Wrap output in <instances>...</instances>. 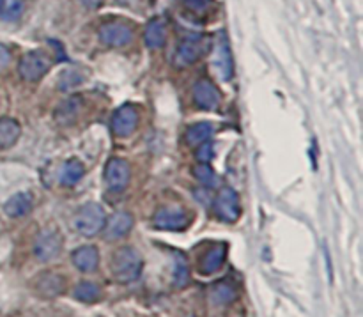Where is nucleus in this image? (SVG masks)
<instances>
[{
  "instance_id": "nucleus-1",
  "label": "nucleus",
  "mask_w": 363,
  "mask_h": 317,
  "mask_svg": "<svg viewBox=\"0 0 363 317\" xmlns=\"http://www.w3.org/2000/svg\"><path fill=\"white\" fill-rule=\"evenodd\" d=\"M144 261L133 247H121L113 252L110 269L117 282L131 284L140 279Z\"/></svg>"
},
{
  "instance_id": "nucleus-28",
  "label": "nucleus",
  "mask_w": 363,
  "mask_h": 317,
  "mask_svg": "<svg viewBox=\"0 0 363 317\" xmlns=\"http://www.w3.org/2000/svg\"><path fill=\"white\" fill-rule=\"evenodd\" d=\"M84 82V77H80V73H77L74 69L64 71L62 77L59 80V87L60 91H69V89H74L78 84Z\"/></svg>"
},
{
  "instance_id": "nucleus-11",
  "label": "nucleus",
  "mask_w": 363,
  "mask_h": 317,
  "mask_svg": "<svg viewBox=\"0 0 363 317\" xmlns=\"http://www.w3.org/2000/svg\"><path fill=\"white\" fill-rule=\"evenodd\" d=\"M138 126V110L137 106L126 103L119 106L112 116V131L116 137L128 138L135 133Z\"/></svg>"
},
{
  "instance_id": "nucleus-24",
  "label": "nucleus",
  "mask_w": 363,
  "mask_h": 317,
  "mask_svg": "<svg viewBox=\"0 0 363 317\" xmlns=\"http://www.w3.org/2000/svg\"><path fill=\"white\" fill-rule=\"evenodd\" d=\"M74 300L84 301V304H94L101 298V289H99L98 284L89 282V280H84V282H78L77 287L73 291Z\"/></svg>"
},
{
  "instance_id": "nucleus-22",
  "label": "nucleus",
  "mask_w": 363,
  "mask_h": 317,
  "mask_svg": "<svg viewBox=\"0 0 363 317\" xmlns=\"http://www.w3.org/2000/svg\"><path fill=\"white\" fill-rule=\"evenodd\" d=\"M84 174H85L84 163L78 162V160L74 158L67 160V162L62 165V169H60V177H59L60 184H64V187H74V184L84 177Z\"/></svg>"
},
{
  "instance_id": "nucleus-6",
  "label": "nucleus",
  "mask_w": 363,
  "mask_h": 317,
  "mask_svg": "<svg viewBox=\"0 0 363 317\" xmlns=\"http://www.w3.org/2000/svg\"><path fill=\"white\" fill-rule=\"evenodd\" d=\"M106 188L112 194H121L128 188L131 181V167L124 158H110L105 165L103 174Z\"/></svg>"
},
{
  "instance_id": "nucleus-5",
  "label": "nucleus",
  "mask_w": 363,
  "mask_h": 317,
  "mask_svg": "<svg viewBox=\"0 0 363 317\" xmlns=\"http://www.w3.org/2000/svg\"><path fill=\"white\" fill-rule=\"evenodd\" d=\"M213 67L222 82H229L234 77L233 52H230L229 39L223 30H220L216 35L215 50H213Z\"/></svg>"
},
{
  "instance_id": "nucleus-15",
  "label": "nucleus",
  "mask_w": 363,
  "mask_h": 317,
  "mask_svg": "<svg viewBox=\"0 0 363 317\" xmlns=\"http://www.w3.org/2000/svg\"><path fill=\"white\" fill-rule=\"evenodd\" d=\"M74 268L82 273H94L99 266V252L92 245H84L71 254Z\"/></svg>"
},
{
  "instance_id": "nucleus-27",
  "label": "nucleus",
  "mask_w": 363,
  "mask_h": 317,
  "mask_svg": "<svg viewBox=\"0 0 363 317\" xmlns=\"http://www.w3.org/2000/svg\"><path fill=\"white\" fill-rule=\"evenodd\" d=\"M23 13V0H4V7L0 16L7 21H14Z\"/></svg>"
},
{
  "instance_id": "nucleus-3",
  "label": "nucleus",
  "mask_w": 363,
  "mask_h": 317,
  "mask_svg": "<svg viewBox=\"0 0 363 317\" xmlns=\"http://www.w3.org/2000/svg\"><path fill=\"white\" fill-rule=\"evenodd\" d=\"M52 67V57L43 50H32L21 57L18 64V73L25 82H38Z\"/></svg>"
},
{
  "instance_id": "nucleus-10",
  "label": "nucleus",
  "mask_w": 363,
  "mask_h": 317,
  "mask_svg": "<svg viewBox=\"0 0 363 317\" xmlns=\"http://www.w3.org/2000/svg\"><path fill=\"white\" fill-rule=\"evenodd\" d=\"M133 39V27L126 21H106L99 28V41L106 46H126Z\"/></svg>"
},
{
  "instance_id": "nucleus-20",
  "label": "nucleus",
  "mask_w": 363,
  "mask_h": 317,
  "mask_svg": "<svg viewBox=\"0 0 363 317\" xmlns=\"http://www.w3.org/2000/svg\"><path fill=\"white\" fill-rule=\"evenodd\" d=\"M236 287H234V284L227 282V280L216 282L215 286L211 287V291H209V298H211L213 305H216V307H227V305H230L236 300Z\"/></svg>"
},
{
  "instance_id": "nucleus-25",
  "label": "nucleus",
  "mask_w": 363,
  "mask_h": 317,
  "mask_svg": "<svg viewBox=\"0 0 363 317\" xmlns=\"http://www.w3.org/2000/svg\"><path fill=\"white\" fill-rule=\"evenodd\" d=\"M190 280V266H188L186 259L183 254L176 255L174 259V272H172V282L176 287H184Z\"/></svg>"
},
{
  "instance_id": "nucleus-14",
  "label": "nucleus",
  "mask_w": 363,
  "mask_h": 317,
  "mask_svg": "<svg viewBox=\"0 0 363 317\" xmlns=\"http://www.w3.org/2000/svg\"><path fill=\"white\" fill-rule=\"evenodd\" d=\"M133 229V216L126 211H119L108 218L103 230H105L106 240H123Z\"/></svg>"
},
{
  "instance_id": "nucleus-33",
  "label": "nucleus",
  "mask_w": 363,
  "mask_h": 317,
  "mask_svg": "<svg viewBox=\"0 0 363 317\" xmlns=\"http://www.w3.org/2000/svg\"><path fill=\"white\" fill-rule=\"evenodd\" d=\"M2 7H4V0H0V11H2Z\"/></svg>"
},
{
  "instance_id": "nucleus-19",
  "label": "nucleus",
  "mask_w": 363,
  "mask_h": 317,
  "mask_svg": "<svg viewBox=\"0 0 363 317\" xmlns=\"http://www.w3.org/2000/svg\"><path fill=\"white\" fill-rule=\"evenodd\" d=\"M80 109H82V98H78V96L67 98L66 101H62L59 106H57L55 121L59 124L67 126V124L77 121V117L80 116Z\"/></svg>"
},
{
  "instance_id": "nucleus-31",
  "label": "nucleus",
  "mask_w": 363,
  "mask_h": 317,
  "mask_svg": "<svg viewBox=\"0 0 363 317\" xmlns=\"http://www.w3.org/2000/svg\"><path fill=\"white\" fill-rule=\"evenodd\" d=\"M9 62H11L9 48H7V46H4V45H0V71L6 69V67L9 66Z\"/></svg>"
},
{
  "instance_id": "nucleus-13",
  "label": "nucleus",
  "mask_w": 363,
  "mask_h": 317,
  "mask_svg": "<svg viewBox=\"0 0 363 317\" xmlns=\"http://www.w3.org/2000/svg\"><path fill=\"white\" fill-rule=\"evenodd\" d=\"M64 289H66V277H62L60 273L46 272L34 280L35 294L45 300H53V298L60 296Z\"/></svg>"
},
{
  "instance_id": "nucleus-16",
  "label": "nucleus",
  "mask_w": 363,
  "mask_h": 317,
  "mask_svg": "<svg viewBox=\"0 0 363 317\" xmlns=\"http://www.w3.org/2000/svg\"><path fill=\"white\" fill-rule=\"evenodd\" d=\"M227 257V247L223 243L213 245L209 250H206V254L201 257V273L204 275H211V273H216L223 266Z\"/></svg>"
},
{
  "instance_id": "nucleus-23",
  "label": "nucleus",
  "mask_w": 363,
  "mask_h": 317,
  "mask_svg": "<svg viewBox=\"0 0 363 317\" xmlns=\"http://www.w3.org/2000/svg\"><path fill=\"white\" fill-rule=\"evenodd\" d=\"M215 135V126L211 123H195L186 130V142L190 145H201Z\"/></svg>"
},
{
  "instance_id": "nucleus-8",
  "label": "nucleus",
  "mask_w": 363,
  "mask_h": 317,
  "mask_svg": "<svg viewBox=\"0 0 363 317\" xmlns=\"http://www.w3.org/2000/svg\"><path fill=\"white\" fill-rule=\"evenodd\" d=\"M213 208H215V215L218 216L222 222L234 223L240 218V195L233 190L230 187H223L222 190L216 194L215 202H213Z\"/></svg>"
},
{
  "instance_id": "nucleus-7",
  "label": "nucleus",
  "mask_w": 363,
  "mask_h": 317,
  "mask_svg": "<svg viewBox=\"0 0 363 317\" xmlns=\"http://www.w3.org/2000/svg\"><path fill=\"white\" fill-rule=\"evenodd\" d=\"M62 252V236L55 229H45L34 241V255L38 261L50 262Z\"/></svg>"
},
{
  "instance_id": "nucleus-18",
  "label": "nucleus",
  "mask_w": 363,
  "mask_h": 317,
  "mask_svg": "<svg viewBox=\"0 0 363 317\" xmlns=\"http://www.w3.org/2000/svg\"><path fill=\"white\" fill-rule=\"evenodd\" d=\"M34 208V202H32V197L25 191H20V194H14L13 197H9V201L4 204V211L9 218H23Z\"/></svg>"
},
{
  "instance_id": "nucleus-29",
  "label": "nucleus",
  "mask_w": 363,
  "mask_h": 317,
  "mask_svg": "<svg viewBox=\"0 0 363 317\" xmlns=\"http://www.w3.org/2000/svg\"><path fill=\"white\" fill-rule=\"evenodd\" d=\"M197 158L201 163H209L215 158V148H213L211 142H204V144L199 145L197 149Z\"/></svg>"
},
{
  "instance_id": "nucleus-26",
  "label": "nucleus",
  "mask_w": 363,
  "mask_h": 317,
  "mask_svg": "<svg viewBox=\"0 0 363 317\" xmlns=\"http://www.w3.org/2000/svg\"><path fill=\"white\" fill-rule=\"evenodd\" d=\"M194 176L199 183L204 184L206 188H211L216 184V174L209 163H199L194 169Z\"/></svg>"
},
{
  "instance_id": "nucleus-12",
  "label": "nucleus",
  "mask_w": 363,
  "mask_h": 317,
  "mask_svg": "<svg viewBox=\"0 0 363 317\" xmlns=\"http://www.w3.org/2000/svg\"><path fill=\"white\" fill-rule=\"evenodd\" d=\"M194 101L202 110H216L222 103V92L208 78H202L194 85Z\"/></svg>"
},
{
  "instance_id": "nucleus-32",
  "label": "nucleus",
  "mask_w": 363,
  "mask_h": 317,
  "mask_svg": "<svg viewBox=\"0 0 363 317\" xmlns=\"http://www.w3.org/2000/svg\"><path fill=\"white\" fill-rule=\"evenodd\" d=\"M82 4H84L85 7H89V9H94V7H99L101 6L103 0H80Z\"/></svg>"
},
{
  "instance_id": "nucleus-21",
  "label": "nucleus",
  "mask_w": 363,
  "mask_h": 317,
  "mask_svg": "<svg viewBox=\"0 0 363 317\" xmlns=\"http://www.w3.org/2000/svg\"><path fill=\"white\" fill-rule=\"evenodd\" d=\"M21 135V126L18 121L11 117H2L0 119V151L9 149L16 144V140Z\"/></svg>"
},
{
  "instance_id": "nucleus-30",
  "label": "nucleus",
  "mask_w": 363,
  "mask_h": 317,
  "mask_svg": "<svg viewBox=\"0 0 363 317\" xmlns=\"http://www.w3.org/2000/svg\"><path fill=\"white\" fill-rule=\"evenodd\" d=\"M184 6L188 7L194 13H204L209 6H211V0H183Z\"/></svg>"
},
{
  "instance_id": "nucleus-9",
  "label": "nucleus",
  "mask_w": 363,
  "mask_h": 317,
  "mask_svg": "<svg viewBox=\"0 0 363 317\" xmlns=\"http://www.w3.org/2000/svg\"><path fill=\"white\" fill-rule=\"evenodd\" d=\"M206 52V41L202 35L191 34L186 35L183 41L179 43L176 50V55H174V64L177 67H186L191 66L194 62H197Z\"/></svg>"
},
{
  "instance_id": "nucleus-2",
  "label": "nucleus",
  "mask_w": 363,
  "mask_h": 317,
  "mask_svg": "<svg viewBox=\"0 0 363 317\" xmlns=\"http://www.w3.org/2000/svg\"><path fill=\"white\" fill-rule=\"evenodd\" d=\"M106 223V213L99 204L89 202V204L82 206L80 211L74 216V229L78 234L85 238L98 236L103 230Z\"/></svg>"
},
{
  "instance_id": "nucleus-4",
  "label": "nucleus",
  "mask_w": 363,
  "mask_h": 317,
  "mask_svg": "<svg viewBox=\"0 0 363 317\" xmlns=\"http://www.w3.org/2000/svg\"><path fill=\"white\" fill-rule=\"evenodd\" d=\"M190 223V213L181 206H163L152 215V226L158 230H184Z\"/></svg>"
},
{
  "instance_id": "nucleus-17",
  "label": "nucleus",
  "mask_w": 363,
  "mask_h": 317,
  "mask_svg": "<svg viewBox=\"0 0 363 317\" xmlns=\"http://www.w3.org/2000/svg\"><path fill=\"white\" fill-rule=\"evenodd\" d=\"M145 46L151 50H158L167 41V21L163 18H152L144 30Z\"/></svg>"
}]
</instances>
